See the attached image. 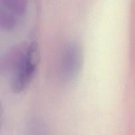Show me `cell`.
I'll return each mask as SVG.
<instances>
[{
	"label": "cell",
	"mask_w": 135,
	"mask_h": 135,
	"mask_svg": "<svg viewBox=\"0 0 135 135\" xmlns=\"http://www.w3.org/2000/svg\"><path fill=\"white\" fill-rule=\"evenodd\" d=\"M0 26L6 31L13 30L25 15L28 0H0Z\"/></svg>",
	"instance_id": "cell-3"
},
{
	"label": "cell",
	"mask_w": 135,
	"mask_h": 135,
	"mask_svg": "<svg viewBox=\"0 0 135 135\" xmlns=\"http://www.w3.org/2000/svg\"><path fill=\"white\" fill-rule=\"evenodd\" d=\"M40 60V51L36 42L27 45L19 63L11 75V88L15 93L22 92L28 86Z\"/></svg>",
	"instance_id": "cell-1"
},
{
	"label": "cell",
	"mask_w": 135,
	"mask_h": 135,
	"mask_svg": "<svg viewBox=\"0 0 135 135\" xmlns=\"http://www.w3.org/2000/svg\"><path fill=\"white\" fill-rule=\"evenodd\" d=\"M83 63V53L76 42L69 43L63 51L60 65L61 77L66 80H72L77 76Z\"/></svg>",
	"instance_id": "cell-2"
}]
</instances>
